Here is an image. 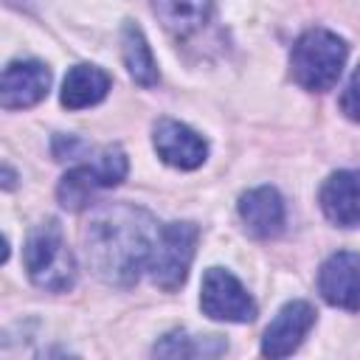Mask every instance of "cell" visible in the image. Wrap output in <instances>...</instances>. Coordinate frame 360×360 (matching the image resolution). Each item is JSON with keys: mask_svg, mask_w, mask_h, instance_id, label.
Here are the masks:
<instances>
[{"mask_svg": "<svg viewBox=\"0 0 360 360\" xmlns=\"http://www.w3.org/2000/svg\"><path fill=\"white\" fill-rule=\"evenodd\" d=\"M158 231L160 228H155L143 208L127 202L101 205L84 228L87 259L96 276L118 287L138 281L141 270H146Z\"/></svg>", "mask_w": 360, "mask_h": 360, "instance_id": "cell-1", "label": "cell"}, {"mask_svg": "<svg viewBox=\"0 0 360 360\" xmlns=\"http://www.w3.org/2000/svg\"><path fill=\"white\" fill-rule=\"evenodd\" d=\"M343 62H346V42L326 28H309L307 34H301L290 53L292 79L312 93L332 90L340 79Z\"/></svg>", "mask_w": 360, "mask_h": 360, "instance_id": "cell-2", "label": "cell"}, {"mask_svg": "<svg viewBox=\"0 0 360 360\" xmlns=\"http://www.w3.org/2000/svg\"><path fill=\"white\" fill-rule=\"evenodd\" d=\"M25 270L28 278L51 292L70 290L76 281V259L62 236L56 219L37 225L25 242Z\"/></svg>", "mask_w": 360, "mask_h": 360, "instance_id": "cell-3", "label": "cell"}, {"mask_svg": "<svg viewBox=\"0 0 360 360\" xmlns=\"http://www.w3.org/2000/svg\"><path fill=\"white\" fill-rule=\"evenodd\" d=\"M197 225L191 222H169L158 231V239L152 245L146 270L155 287L160 290H177L191 267L194 259V248H197Z\"/></svg>", "mask_w": 360, "mask_h": 360, "instance_id": "cell-4", "label": "cell"}, {"mask_svg": "<svg viewBox=\"0 0 360 360\" xmlns=\"http://www.w3.org/2000/svg\"><path fill=\"white\" fill-rule=\"evenodd\" d=\"M200 307L214 321H231V323H248L256 318V304L250 292L239 284L236 276H231L222 267H211L202 276V292Z\"/></svg>", "mask_w": 360, "mask_h": 360, "instance_id": "cell-5", "label": "cell"}, {"mask_svg": "<svg viewBox=\"0 0 360 360\" xmlns=\"http://www.w3.org/2000/svg\"><path fill=\"white\" fill-rule=\"evenodd\" d=\"M318 290L326 304L340 309H360V253L338 250L332 253L318 273Z\"/></svg>", "mask_w": 360, "mask_h": 360, "instance_id": "cell-6", "label": "cell"}, {"mask_svg": "<svg viewBox=\"0 0 360 360\" xmlns=\"http://www.w3.org/2000/svg\"><path fill=\"white\" fill-rule=\"evenodd\" d=\"M48 87H51V70L42 62L37 59L11 62L6 65L0 79V104L6 110L34 107L48 96Z\"/></svg>", "mask_w": 360, "mask_h": 360, "instance_id": "cell-7", "label": "cell"}, {"mask_svg": "<svg viewBox=\"0 0 360 360\" xmlns=\"http://www.w3.org/2000/svg\"><path fill=\"white\" fill-rule=\"evenodd\" d=\"M315 323V309L307 301H290L278 309V315L273 318V323L264 329L262 338V354L264 357H287L292 354L301 340L307 338V332Z\"/></svg>", "mask_w": 360, "mask_h": 360, "instance_id": "cell-8", "label": "cell"}, {"mask_svg": "<svg viewBox=\"0 0 360 360\" xmlns=\"http://www.w3.org/2000/svg\"><path fill=\"white\" fill-rule=\"evenodd\" d=\"M155 149L163 158V163L174 166V169H197L202 166L205 155H208V143L202 141V135H197L191 127L172 121V118H160L155 127Z\"/></svg>", "mask_w": 360, "mask_h": 360, "instance_id": "cell-9", "label": "cell"}, {"mask_svg": "<svg viewBox=\"0 0 360 360\" xmlns=\"http://www.w3.org/2000/svg\"><path fill=\"white\" fill-rule=\"evenodd\" d=\"M321 208L326 219L340 228L360 225V169L329 174V180L321 186Z\"/></svg>", "mask_w": 360, "mask_h": 360, "instance_id": "cell-10", "label": "cell"}, {"mask_svg": "<svg viewBox=\"0 0 360 360\" xmlns=\"http://www.w3.org/2000/svg\"><path fill=\"white\" fill-rule=\"evenodd\" d=\"M239 217H242L245 228L259 239H270V236L281 233V228H284L281 194L273 186H259V188L245 191L239 197Z\"/></svg>", "mask_w": 360, "mask_h": 360, "instance_id": "cell-11", "label": "cell"}, {"mask_svg": "<svg viewBox=\"0 0 360 360\" xmlns=\"http://www.w3.org/2000/svg\"><path fill=\"white\" fill-rule=\"evenodd\" d=\"M110 90V76L96 65H76L62 82V104L68 110H84L98 104Z\"/></svg>", "mask_w": 360, "mask_h": 360, "instance_id": "cell-12", "label": "cell"}, {"mask_svg": "<svg viewBox=\"0 0 360 360\" xmlns=\"http://www.w3.org/2000/svg\"><path fill=\"white\" fill-rule=\"evenodd\" d=\"M152 8L163 28L174 37L200 31L211 17V0H152Z\"/></svg>", "mask_w": 360, "mask_h": 360, "instance_id": "cell-13", "label": "cell"}, {"mask_svg": "<svg viewBox=\"0 0 360 360\" xmlns=\"http://www.w3.org/2000/svg\"><path fill=\"white\" fill-rule=\"evenodd\" d=\"M121 53H124V65L129 70V76L141 84V87H152L158 84V65L155 56L149 51V42L143 37V31L135 22H127L121 31Z\"/></svg>", "mask_w": 360, "mask_h": 360, "instance_id": "cell-14", "label": "cell"}, {"mask_svg": "<svg viewBox=\"0 0 360 360\" xmlns=\"http://www.w3.org/2000/svg\"><path fill=\"white\" fill-rule=\"evenodd\" d=\"M98 188H107L96 160L93 163H82V166H73L62 180H59V188H56V197L59 202L68 208V211H82L84 205H90L93 194Z\"/></svg>", "mask_w": 360, "mask_h": 360, "instance_id": "cell-15", "label": "cell"}, {"mask_svg": "<svg viewBox=\"0 0 360 360\" xmlns=\"http://www.w3.org/2000/svg\"><path fill=\"white\" fill-rule=\"evenodd\" d=\"M340 110L352 118V121H360V65L354 68L343 96H340Z\"/></svg>", "mask_w": 360, "mask_h": 360, "instance_id": "cell-16", "label": "cell"}, {"mask_svg": "<svg viewBox=\"0 0 360 360\" xmlns=\"http://www.w3.org/2000/svg\"><path fill=\"white\" fill-rule=\"evenodd\" d=\"M3 186H6V188H11V186H14V174H11V169H8V166H3Z\"/></svg>", "mask_w": 360, "mask_h": 360, "instance_id": "cell-17", "label": "cell"}]
</instances>
